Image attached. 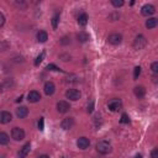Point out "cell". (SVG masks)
Instances as JSON below:
<instances>
[{
  "label": "cell",
  "instance_id": "obj_1",
  "mask_svg": "<svg viewBox=\"0 0 158 158\" xmlns=\"http://www.w3.org/2000/svg\"><path fill=\"white\" fill-rule=\"evenodd\" d=\"M97 151L101 154H108L111 151V145L108 141H100L97 145Z\"/></svg>",
  "mask_w": 158,
  "mask_h": 158
},
{
  "label": "cell",
  "instance_id": "obj_2",
  "mask_svg": "<svg viewBox=\"0 0 158 158\" xmlns=\"http://www.w3.org/2000/svg\"><path fill=\"white\" fill-rule=\"evenodd\" d=\"M11 137L15 140V141H22L25 138V131L20 127H14L11 130Z\"/></svg>",
  "mask_w": 158,
  "mask_h": 158
},
{
  "label": "cell",
  "instance_id": "obj_3",
  "mask_svg": "<svg viewBox=\"0 0 158 158\" xmlns=\"http://www.w3.org/2000/svg\"><path fill=\"white\" fill-rule=\"evenodd\" d=\"M146 45H147V40H146L145 36H142V35L137 36V37L135 39V41H134V47H135L136 50H142V48L146 47Z\"/></svg>",
  "mask_w": 158,
  "mask_h": 158
},
{
  "label": "cell",
  "instance_id": "obj_4",
  "mask_svg": "<svg viewBox=\"0 0 158 158\" xmlns=\"http://www.w3.org/2000/svg\"><path fill=\"white\" fill-rule=\"evenodd\" d=\"M66 97H67V99L75 101V100H78V99H80L82 94H80V91L77 90V89H69V90H67V93H66Z\"/></svg>",
  "mask_w": 158,
  "mask_h": 158
},
{
  "label": "cell",
  "instance_id": "obj_5",
  "mask_svg": "<svg viewBox=\"0 0 158 158\" xmlns=\"http://www.w3.org/2000/svg\"><path fill=\"white\" fill-rule=\"evenodd\" d=\"M57 110H58V112H61V114H66V112H68V111L71 110V105H69V103H67V101H64V100L58 101V103H57Z\"/></svg>",
  "mask_w": 158,
  "mask_h": 158
},
{
  "label": "cell",
  "instance_id": "obj_6",
  "mask_svg": "<svg viewBox=\"0 0 158 158\" xmlns=\"http://www.w3.org/2000/svg\"><path fill=\"white\" fill-rule=\"evenodd\" d=\"M121 106H122V103H121L120 99H112V100H110L109 104H108V108H109V110H111V111H119V110L121 109Z\"/></svg>",
  "mask_w": 158,
  "mask_h": 158
},
{
  "label": "cell",
  "instance_id": "obj_7",
  "mask_svg": "<svg viewBox=\"0 0 158 158\" xmlns=\"http://www.w3.org/2000/svg\"><path fill=\"white\" fill-rule=\"evenodd\" d=\"M40 99H41V94L36 90H32L27 94V100L30 103H37V101H40Z\"/></svg>",
  "mask_w": 158,
  "mask_h": 158
},
{
  "label": "cell",
  "instance_id": "obj_8",
  "mask_svg": "<svg viewBox=\"0 0 158 158\" xmlns=\"http://www.w3.org/2000/svg\"><path fill=\"white\" fill-rule=\"evenodd\" d=\"M141 13H142V15H143V16H151V15H153V14L156 13V9H154V6H153V5L146 4V5H143V6H142Z\"/></svg>",
  "mask_w": 158,
  "mask_h": 158
},
{
  "label": "cell",
  "instance_id": "obj_9",
  "mask_svg": "<svg viewBox=\"0 0 158 158\" xmlns=\"http://www.w3.org/2000/svg\"><path fill=\"white\" fill-rule=\"evenodd\" d=\"M122 41V36L120 34H111L109 37H108V42L111 43V45H120Z\"/></svg>",
  "mask_w": 158,
  "mask_h": 158
},
{
  "label": "cell",
  "instance_id": "obj_10",
  "mask_svg": "<svg viewBox=\"0 0 158 158\" xmlns=\"http://www.w3.org/2000/svg\"><path fill=\"white\" fill-rule=\"evenodd\" d=\"M73 125H74V119L73 117H67V119L63 120L62 123H61L63 130H71L73 127Z\"/></svg>",
  "mask_w": 158,
  "mask_h": 158
},
{
  "label": "cell",
  "instance_id": "obj_11",
  "mask_svg": "<svg viewBox=\"0 0 158 158\" xmlns=\"http://www.w3.org/2000/svg\"><path fill=\"white\" fill-rule=\"evenodd\" d=\"M13 120V116L9 111H0V123H9Z\"/></svg>",
  "mask_w": 158,
  "mask_h": 158
},
{
  "label": "cell",
  "instance_id": "obj_12",
  "mask_svg": "<svg viewBox=\"0 0 158 158\" xmlns=\"http://www.w3.org/2000/svg\"><path fill=\"white\" fill-rule=\"evenodd\" d=\"M43 90H45V94L46 95H52L56 90V85L52 83V82H47L43 86Z\"/></svg>",
  "mask_w": 158,
  "mask_h": 158
},
{
  "label": "cell",
  "instance_id": "obj_13",
  "mask_svg": "<svg viewBox=\"0 0 158 158\" xmlns=\"http://www.w3.org/2000/svg\"><path fill=\"white\" fill-rule=\"evenodd\" d=\"M89 145H90V142H89V140H88L86 137H80V138H78V141H77V146H78L80 149H86V148L89 147Z\"/></svg>",
  "mask_w": 158,
  "mask_h": 158
},
{
  "label": "cell",
  "instance_id": "obj_14",
  "mask_svg": "<svg viewBox=\"0 0 158 158\" xmlns=\"http://www.w3.org/2000/svg\"><path fill=\"white\" fill-rule=\"evenodd\" d=\"M134 93H135V95H136L138 99H141V98H143V97L146 95V89H145V86L140 85V86H136V88L134 89Z\"/></svg>",
  "mask_w": 158,
  "mask_h": 158
},
{
  "label": "cell",
  "instance_id": "obj_15",
  "mask_svg": "<svg viewBox=\"0 0 158 158\" xmlns=\"http://www.w3.org/2000/svg\"><path fill=\"white\" fill-rule=\"evenodd\" d=\"M27 114H28V109H27L26 106H20V108L16 109V115H17V117H20V119L26 117Z\"/></svg>",
  "mask_w": 158,
  "mask_h": 158
},
{
  "label": "cell",
  "instance_id": "obj_16",
  "mask_svg": "<svg viewBox=\"0 0 158 158\" xmlns=\"http://www.w3.org/2000/svg\"><path fill=\"white\" fill-rule=\"evenodd\" d=\"M30 148H31V145H30V142L28 143H26V145H24L22 146V148L20 149V152H19V156H20V158H24V157H26L27 156V153L30 152Z\"/></svg>",
  "mask_w": 158,
  "mask_h": 158
},
{
  "label": "cell",
  "instance_id": "obj_17",
  "mask_svg": "<svg viewBox=\"0 0 158 158\" xmlns=\"http://www.w3.org/2000/svg\"><path fill=\"white\" fill-rule=\"evenodd\" d=\"M36 37H37V41L41 42V43H45V42L48 40V35H47L46 31H40Z\"/></svg>",
  "mask_w": 158,
  "mask_h": 158
},
{
  "label": "cell",
  "instance_id": "obj_18",
  "mask_svg": "<svg viewBox=\"0 0 158 158\" xmlns=\"http://www.w3.org/2000/svg\"><path fill=\"white\" fill-rule=\"evenodd\" d=\"M9 141H10L9 135L3 132V131H0V145H8Z\"/></svg>",
  "mask_w": 158,
  "mask_h": 158
},
{
  "label": "cell",
  "instance_id": "obj_19",
  "mask_svg": "<svg viewBox=\"0 0 158 158\" xmlns=\"http://www.w3.org/2000/svg\"><path fill=\"white\" fill-rule=\"evenodd\" d=\"M157 24H158L157 19H154V17H151V19H148V20L146 21V27L151 30V28H154V27L157 26Z\"/></svg>",
  "mask_w": 158,
  "mask_h": 158
},
{
  "label": "cell",
  "instance_id": "obj_20",
  "mask_svg": "<svg viewBox=\"0 0 158 158\" xmlns=\"http://www.w3.org/2000/svg\"><path fill=\"white\" fill-rule=\"evenodd\" d=\"M78 24L80 25V26H85L86 24H88V15L86 14H80L79 15V17H78Z\"/></svg>",
  "mask_w": 158,
  "mask_h": 158
},
{
  "label": "cell",
  "instance_id": "obj_21",
  "mask_svg": "<svg viewBox=\"0 0 158 158\" xmlns=\"http://www.w3.org/2000/svg\"><path fill=\"white\" fill-rule=\"evenodd\" d=\"M77 39H78L79 42H86L89 40V35L86 32H84V31H82V32H79L77 35Z\"/></svg>",
  "mask_w": 158,
  "mask_h": 158
},
{
  "label": "cell",
  "instance_id": "obj_22",
  "mask_svg": "<svg viewBox=\"0 0 158 158\" xmlns=\"http://www.w3.org/2000/svg\"><path fill=\"white\" fill-rule=\"evenodd\" d=\"M58 21H59V15H58V14H56V15L52 17V27H53V28H57Z\"/></svg>",
  "mask_w": 158,
  "mask_h": 158
},
{
  "label": "cell",
  "instance_id": "obj_23",
  "mask_svg": "<svg viewBox=\"0 0 158 158\" xmlns=\"http://www.w3.org/2000/svg\"><path fill=\"white\" fill-rule=\"evenodd\" d=\"M121 123H129L130 122V119H129V115L127 114H122L121 115V120H120Z\"/></svg>",
  "mask_w": 158,
  "mask_h": 158
},
{
  "label": "cell",
  "instance_id": "obj_24",
  "mask_svg": "<svg viewBox=\"0 0 158 158\" xmlns=\"http://www.w3.org/2000/svg\"><path fill=\"white\" fill-rule=\"evenodd\" d=\"M111 4L115 6V8H120L123 5V2L122 0H111Z\"/></svg>",
  "mask_w": 158,
  "mask_h": 158
},
{
  "label": "cell",
  "instance_id": "obj_25",
  "mask_svg": "<svg viewBox=\"0 0 158 158\" xmlns=\"http://www.w3.org/2000/svg\"><path fill=\"white\" fill-rule=\"evenodd\" d=\"M8 48H9V42H6V41H2V42H0V51H5Z\"/></svg>",
  "mask_w": 158,
  "mask_h": 158
},
{
  "label": "cell",
  "instance_id": "obj_26",
  "mask_svg": "<svg viewBox=\"0 0 158 158\" xmlns=\"http://www.w3.org/2000/svg\"><path fill=\"white\" fill-rule=\"evenodd\" d=\"M43 57H45V52H42L40 56H37V58H36V61H35V64H36V66H39L40 63L43 61Z\"/></svg>",
  "mask_w": 158,
  "mask_h": 158
},
{
  "label": "cell",
  "instance_id": "obj_27",
  "mask_svg": "<svg viewBox=\"0 0 158 158\" xmlns=\"http://www.w3.org/2000/svg\"><path fill=\"white\" fill-rule=\"evenodd\" d=\"M151 69H152V72H153L154 74H157V73H158V62H153V63H152Z\"/></svg>",
  "mask_w": 158,
  "mask_h": 158
},
{
  "label": "cell",
  "instance_id": "obj_28",
  "mask_svg": "<svg viewBox=\"0 0 158 158\" xmlns=\"http://www.w3.org/2000/svg\"><path fill=\"white\" fill-rule=\"evenodd\" d=\"M140 74H141V67H136L135 71H134V78L137 79L140 77Z\"/></svg>",
  "mask_w": 158,
  "mask_h": 158
},
{
  "label": "cell",
  "instance_id": "obj_29",
  "mask_svg": "<svg viewBox=\"0 0 158 158\" xmlns=\"http://www.w3.org/2000/svg\"><path fill=\"white\" fill-rule=\"evenodd\" d=\"M151 157H152V158H158V148H153V149H152Z\"/></svg>",
  "mask_w": 158,
  "mask_h": 158
},
{
  "label": "cell",
  "instance_id": "obj_30",
  "mask_svg": "<svg viewBox=\"0 0 158 158\" xmlns=\"http://www.w3.org/2000/svg\"><path fill=\"white\" fill-rule=\"evenodd\" d=\"M11 85H13V80H11V79H5V82H4V85H3V86L9 88V86H11Z\"/></svg>",
  "mask_w": 158,
  "mask_h": 158
},
{
  "label": "cell",
  "instance_id": "obj_31",
  "mask_svg": "<svg viewBox=\"0 0 158 158\" xmlns=\"http://www.w3.org/2000/svg\"><path fill=\"white\" fill-rule=\"evenodd\" d=\"M47 69H48V71H61V69H59L58 67H56L54 64H48V66H47Z\"/></svg>",
  "mask_w": 158,
  "mask_h": 158
},
{
  "label": "cell",
  "instance_id": "obj_32",
  "mask_svg": "<svg viewBox=\"0 0 158 158\" xmlns=\"http://www.w3.org/2000/svg\"><path fill=\"white\" fill-rule=\"evenodd\" d=\"M69 42H71V40H69L68 37H63V39L61 40V43H62V45H68Z\"/></svg>",
  "mask_w": 158,
  "mask_h": 158
},
{
  "label": "cell",
  "instance_id": "obj_33",
  "mask_svg": "<svg viewBox=\"0 0 158 158\" xmlns=\"http://www.w3.org/2000/svg\"><path fill=\"white\" fill-rule=\"evenodd\" d=\"M4 24H5V16H4L2 13H0V27H2Z\"/></svg>",
  "mask_w": 158,
  "mask_h": 158
},
{
  "label": "cell",
  "instance_id": "obj_34",
  "mask_svg": "<svg viewBox=\"0 0 158 158\" xmlns=\"http://www.w3.org/2000/svg\"><path fill=\"white\" fill-rule=\"evenodd\" d=\"M39 129H40V130H43V117H40V121H39Z\"/></svg>",
  "mask_w": 158,
  "mask_h": 158
},
{
  "label": "cell",
  "instance_id": "obj_35",
  "mask_svg": "<svg viewBox=\"0 0 158 158\" xmlns=\"http://www.w3.org/2000/svg\"><path fill=\"white\" fill-rule=\"evenodd\" d=\"M93 109H94V103L91 101V103H90V105H88V112H91V111H93Z\"/></svg>",
  "mask_w": 158,
  "mask_h": 158
},
{
  "label": "cell",
  "instance_id": "obj_36",
  "mask_svg": "<svg viewBox=\"0 0 158 158\" xmlns=\"http://www.w3.org/2000/svg\"><path fill=\"white\" fill-rule=\"evenodd\" d=\"M39 158H50V157H48L47 154H42V156H40Z\"/></svg>",
  "mask_w": 158,
  "mask_h": 158
},
{
  "label": "cell",
  "instance_id": "obj_37",
  "mask_svg": "<svg viewBox=\"0 0 158 158\" xmlns=\"http://www.w3.org/2000/svg\"><path fill=\"white\" fill-rule=\"evenodd\" d=\"M2 91H3V85L0 84V93H2Z\"/></svg>",
  "mask_w": 158,
  "mask_h": 158
},
{
  "label": "cell",
  "instance_id": "obj_38",
  "mask_svg": "<svg viewBox=\"0 0 158 158\" xmlns=\"http://www.w3.org/2000/svg\"><path fill=\"white\" fill-rule=\"evenodd\" d=\"M136 158H142V156H141V154H137V156H136Z\"/></svg>",
  "mask_w": 158,
  "mask_h": 158
},
{
  "label": "cell",
  "instance_id": "obj_39",
  "mask_svg": "<svg viewBox=\"0 0 158 158\" xmlns=\"http://www.w3.org/2000/svg\"><path fill=\"white\" fill-rule=\"evenodd\" d=\"M0 158H4V157H2V156H0Z\"/></svg>",
  "mask_w": 158,
  "mask_h": 158
}]
</instances>
